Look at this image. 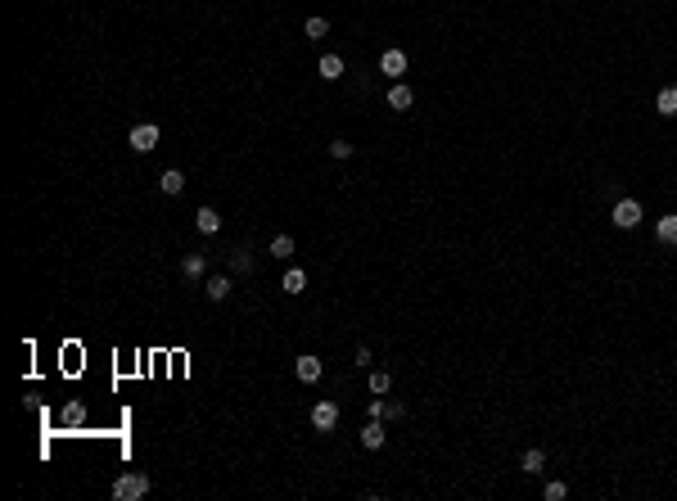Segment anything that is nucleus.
I'll return each instance as SVG.
<instances>
[{
	"mask_svg": "<svg viewBox=\"0 0 677 501\" xmlns=\"http://www.w3.org/2000/svg\"><path fill=\"white\" fill-rule=\"evenodd\" d=\"M140 497H149V474L131 470V474L113 479V501H140Z\"/></svg>",
	"mask_w": 677,
	"mask_h": 501,
	"instance_id": "obj_1",
	"label": "nucleus"
},
{
	"mask_svg": "<svg viewBox=\"0 0 677 501\" xmlns=\"http://www.w3.org/2000/svg\"><path fill=\"white\" fill-rule=\"evenodd\" d=\"M609 221H614L618 230H632V226H641V199H618V204H614V213H609Z\"/></svg>",
	"mask_w": 677,
	"mask_h": 501,
	"instance_id": "obj_2",
	"label": "nucleus"
},
{
	"mask_svg": "<svg viewBox=\"0 0 677 501\" xmlns=\"http://www.w3.org/2000/svg\"><path fill=\"white\" fill-rule=\"evenodd\" d=\"M158 140H163V131L154 127V122H140V127H131V136H127V144L136 154H149V149H158Z\"/></svg>",
	"mask_w": 677,
	"mask_h": 501,
	"instance_id": "obj_3",
	"label": "nucleus"
},
{
	"mask_svg": "<svg viewBox=\"0 0 677 501\" xmlns=\"http://www.w3.org/2000/svg\"><path fill=\"white\" fill-rule=\"evenodd\" d=\"M379 73H384L388 82H397V77L406 73V50H397V45H388V50L379 54Z\"/></svg>",
	"mask_w": 677,
	"mask_h": 501,
	"instance_id": "obj_4",
	"label": "nucleus"
},
{
	"mask_svg": "<svg viewBox=\"0 0 677 501\" xmlns=\"http://www.w3.org/2000/svg\"><path fill=\"white\" fill-rule=\"evenodd\" d=\"M294 375H298L303 384H317L321 375H326V366L317 361V352H303V357H294Z\"/></svg>",
	"mask_w": 677,
	"mask_h": 501,
	"instance_id": "obj_5",
	"label": "nucleus"
},
{
	"mask_svg": "<svg viewBox=\"0 0 677 501\" xmlns=\"http://www.w3.org/2000/svg\"><path fill=\"white\" fill-rule=\"evenodd\" d=\"M312 425H317V433H330L339 425V407L335 402H317V407H312Z\"/></svg>",
	"mask_w": 677,
	"mask_h": 501,
	"instance_id": "obj_6",
	"label": "nucleus"
},
{
	"mask_svg": "<svg viewBox=\"0 0 677 501\" xmlns=\"http://www.w3.org/2000/svg\"><path fill=\"white\" fill-rule=\"evenodd\" d=\"M416 104V95H411V86H402V82H393L388 86V109H397V113H406Z\"/></svg>",
	"mask_w": 677,
	"mask_h": 501,
	"instance_id": "obj_7",
	"label": "nucleus"
},
{
	"mask_svg": "<svg viewBox=\"0 0 677 501\" xmlns=\"http://www.w3.org/2000/svg\"><path fill=\"white\" fill-rule=\"evenodd\" d=\"M195 226H199V235H217V230H222V213H217V208H199Z\"/></svg>",
	"mask_w": 677,
	"mask_h": 501,
	"instance_id": "obj_8",
	"label": "nucleus"
},
{
	"mask_svg": "<svg viewBox=\"0 0 677 501\" xmlns=\"http://www.w3.org/2000/svg\"><path fill=\"white\" fill-rule=\"evenodd\" d=\"M542 465H547V451H542V447H528L519 456V470H524V474H533V479L542 474Z\"/></svg>",
	"mask_w": 677,
	"mask_h": 501,
	"instance_id": "obj_9",
	"label": "nucleus"
},
{
	"mask_svg": "<svg viewBox=\"0 0 677 501\" xmlns=\"http://www.w3.org/2000/svg\"><path fill=\"white\" fill-rule=\"evenodd\" d=\"M655 113H664V118H677V86H664V91L655 95Z\"/></svg>",
	"mask_w": 677,
	"mask_h": 501,
	"instance_id": "obj_10",
	"label": "nucleus"
},
{
	"mask_svg": "<svg viewBox=\"0 0 677 501\" xmlns=\"http://www.w3.org/2000/svg\"><path fill=\"white\" fill-rule=\"evenodd\" d=\"M317 73H321V82H339V77H343V59H339V54H321Z\"/></svg>",
	"mask_w": 677,
	"mask_h": 501,
	"instance_id": "obj_11",
	"label": "nucleus"
},
{
	"mask_svg": "<svg viewBox=\"0 0 677 501\" xmlns=\"http://www.w3.org/2000/svg\"><path fill=\"white\" fill-rule=\"evenodd\" d=\"M384 438H388V429H384V420H370V425H366V429H361V442H366V447H370V451H375V447H384Z\"/></svg>",
	"mask_w": 677,
	"mask_h": 501,
	"instance_id": "obj_12",
	"label": "nucleus"
},
{
	"mask_svg": "<svg viewBox=\"0 0 677 501\" xmlns=\"http://www.w3.org/2000/svg\"><path fill=\"white\" fill-rule=\"evenodd\" d=\"M655 235H660V244H677V213L655 221Z\"/></svg>",
	"mask_w": 677,
	"mask_h": 501,
	"instance_id": "obj_13",
	"label": "nucleus"
},
{
	"mask_svg": "<svg viewBox=\"0 0 677 501\" xmlns=\"http://www.w3.org/2000/svg\"><path fill=\"white\" fill-rule=\"evenodd\" d=\"M280 289H284V294H294V298H298L303 289H307V271H298V267H294V271H284Z\"/></svg>",
	"mask_w": 677,
	"mask_h": 501,
	"instance_id": "obj_14",
	"label": "nucleus"
},
{
	"mask_svg": "<svg viewBox=\"0 0 677 501\" xmlns=\"http://www.w3.org/2000/svg\"><path fill=\"white\" fill-rule=\"evenodd\" d=\"M158 190H163V195H181V190H185V177H181L176 167H167L163 177H158Z\"/></svg>",
	"mask_w": 677,
	"mask_h": 501,
	"instance_id": "obj_15",
	"label": "nucleus"
},
{
	"mask_svg": "<svg viewBox=\"0 0 677 501\" xmlns=\"http://www.w3.org/2000/svg\"><path fill=\"white\" fill-rule=\"evenodd\" d=\"M208 298H213V303H222L226 294H231V276H208Z\"/></svg>",
	"mask_w": 677,
	"mask_h": 501,
	"instance_id": "obj_16",
	"label": "nucleus"
},
{
	"mask_svg": "<svg viewBox=\"0 0 677 501\" xmlns=\"http://www.w3.org/2000/svg\"><path fill=\"white\" fill-rule=\"evenodd\" d=\"M63 425H68V429L86 425V402H68V407H63Z\"/></svg>",
	"mask_w": 677,
	"mask_h": 501,
	"instance_id": "obj_17",
	"label": "nucleus"
},
{
	"mask_svg": "<svg viewBox=\"0 0 677 501\" xmlns=\"http://www.w3.org/2000/svg\"><path fill=\"white\" fill-rule=\"evenodd\" d=\"M266 253L271 257H294V235H275L271 244H266Z\"/></svg>",
	"mask_w": 677,
	"mask_h": 501,
	"instance_id": "obj_18",
	"label": "nucleus"
},
{
	"mask_svg": "<svg viewBox=\"0 0 677 501\" xmlns=\"http://www.w3.org/2000/svg\"><path fill=\"white\" fill-rule=\"evenodd\" d=\"M303 32H307V36H312V41H321V36H326V32H330V18H321V14H312V18H307V23H303Z\"/></svg>",
	"mask_w": 677,
	"mask_h": 501,
	"instance_id": "obj_19",
	"label": "nucleus"
},
{
	"mask_svg": "<svg viewBox=\"0 0 677 501\" xmlns=\"http://www.w3.org/2000/svg\"><path fill=\"white\" fill-rule=\"evenodd\" d=\"M181 271H185V276H190V281H199V276H204V271H208V262H204V253H190V257H185V262H181Z\"/></svg>",
	"mask_w": 677,
	"mask_h": 501,
	"instance_id": "obj_20",
	"label": "nucleus"
},
{
	"mask_svg": "<svg viewBox=\"0 0 677 501\" xmlns=\"http://www.w3.org/2000/svg\"><path fill=\"white\" fill-rule=\"evenodd\" d=\"M249 271H253V257L244 253V248H235L231 253V276H249Z\"/></svg>",
	"mask_w": 677,
	"mask_h": 501,
	"instance_id": "obj_21",
	"label": "nucleus"
},
{
	"mask_svg": "<svg viewBox=\"0 0 677 501\" xmlns=\"http://www.w3.org/2000/svg\"><path fill=\"white\" fill-rule=\"evenodd\" d=\"M542 497H547V501H565V497H569V484H560V479H551V484L542 488Z\"/></svg>",
	"mask_w": 677,
	"mask_h": 501,
	"instance_id": "obj_22",
	"label": "nucleus"
},
{
	"mask_svg": "<svg viewBox=\"0 0 677 501\" xmlns=\"http://www.w3.org/2000/svg\"><path fill=\"white\" fill-rule=\"evenodd\" d=\"M388 384H393V375H388V371H375V375H370V393H388Z\"/></svg>",
	"mask_w": 677,
	"mask_h": 501,
	"instance_id": "obj_23",
	"label": "nucleus"
},
{
	"mask_svg": "<svg viewBox=\"0 0 677 501\" xmlns=\"http://www.w3.org/2000/svg\"><path fill=\"white\" fill-rule=\"evenodd\" d=\"M370 420H388V402H384V398L370 402Z\"/></svg>",
	"mask_w": 677,
	"mask_h": 501,
	"instance_id": "obj_24",
	"label": "nucleus"
},
{
	"mask_svg": "<svg viewBox=\"0 0 677 501\" xmlns=\"http://www.w3.org/2000/svg\"><path fill=\"white\" fill-rule=\"evenodd\" d=\"M330 154H335V158H352V144L348 140H330Z\"/></svg>",
	"mask_w": 677,
	"mask_h": 501,
	"instance_id": "obj_25",
	"label": "nucleus"
}]
</instances>
